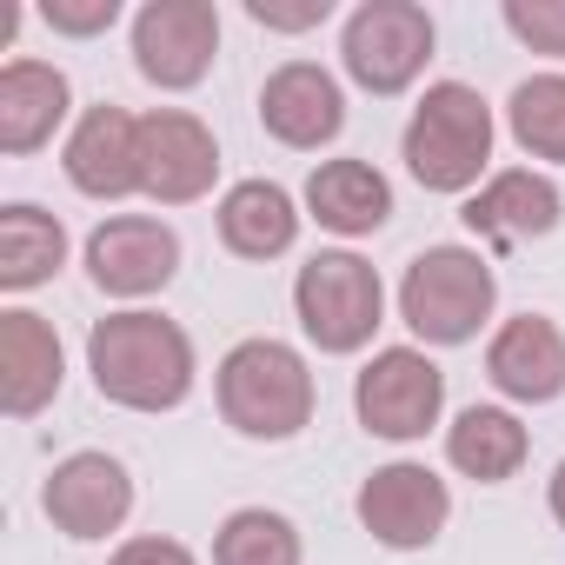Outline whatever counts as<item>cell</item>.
I'll return each instance as SVG.
<instances>
[{
  "instance_id": "cell-14",
  "label": "cell",
  "mask_w": 565,
  "mask_h": 565,
  "mask_svg": "<svg viewBox=\"0 0 565 565\" xmlns=\"http://www.w3.org/2000/svg\"><path fill=\"white\" fill-rule=\"evenodd\" d=\"M61 380H67L61 333L41 313L8 307V313H0V413H8V419L47 413L61 399Z\"/></svg>"
},
{
  "instance_id": "cell-6",
  "label": "cell",
  "mask_w": 565,
  "mask_h": 565,
  "mask_svg": "<svg viewBox=\"0 0 565 565\" xmlns=\"http://www.w3.org/2000/svg\"><path fill=\"white\" fill-rule=\"evenodd\" d=\"M433 47H439V28L419 0H360L340 34V61L353 74V87H366L380 100L406 94L426 74Z\"/></svg>"
},
{
  "instance_id": "cell-8",
  "label": "cell",
  "mask_w": 565,
  "mask_h": 565,
  "mask_svg": "<svg viewBox=\"0 0 565 565\" xmlns=\"http://www.w3.org/2000/svg\"><path fill=\"white\" fill-rule=\"evenodd\" d=\"M220 54V8L213 0H147L134 14V67L160 94H186L213 74Z\"/></svg>"
},
{
  "instance_id": "cell-15",
  "label": "cell",
  "mask_w": 565,
  "mask_h": 565,
  "mask_svg": "<svg viewBox=\"0 0 565 565\" xmlns=\"http://www.w3.org/2000/svg\"><path fill=\"white\" fill-rule=\"evenodd\" d=\"M61 167H67L74 193H87V200L140 193V120L127 107H87L67 134Z\"/></svg>"
},
{
  "instance_id": "cell-19",
  "label": "cell",
  "mask_w": 565,
  "mask_h": 565,
  "mask_svg": "<svg viewBox=\"0 0 565 565\" xmlns=\"http://www.w3.org/2000/svg\"><path fill=\"white\" fill-rule=\"evenodd\" d=\"M307 213L340 233V239H366L393 220V180L373 167V160H320L307 173Z\"/></svg>"
},
{
  "instance_id": "cell-3",
  "label": "cell",
  "mask_w": 565,
  "mask_h": 565,
  "mask_svg": "<svg viewBox=\"0 0 565 565\" xmlns=\"http://www.w3.org/2000/svg\"><path fill=\"white\" fill-rule=\"evenodd\" d=\"M492 107L466 81H433L399 134V160L426 193H479L492 167Z\"/></svg>"
},
{
  "instance_id": "cell-1",
  "label": "cell",
  "mask_w": 565,
  "mask_h": 565,
  "mask_svg": "<svg viewBox=\"0 0 565 565\" xmlns=\"http://www.w3.org/2000/svg\"><path fill=\"white\" fill-rule=\"evenodd\" d=\"M87 373H94V393L107 406L173 413V406H186L200 366H193V340H186L180 320L127 307V313L94 320V333H87Z\"/></svg>"
},
{
  "instance_id": "cell-21",
  "label": "cell",
  "mask_w": 565,
  "mask_h": 565,
  "mask_svg": "<svg viewBox=\"0 0 565 565\" xmlns=\"http://www.w3.org/2000/svg\"><path fill=\"white\" fill-rule=\"evenodd\" d=\"M532 452V433L519 426V413L505 406H466L452 426H446V459L452 472L479 479V486H505Z\"/></svg>"
},
{
  "instance_id": "cell-5",
  "label": "cell",
  "mask_w": 565,
  "mask_h": 565,
  "mask_svg": "<svg viewBox=\"0 0 565 565\" xmlns=\"http://www.w3.org/2000/svg\"><path fill=\"white\" fill-rule=\"evenodd\" d=\"M294 313H300V333L320 353L347 360V353L373 347V333L386 327V287H380L373 259L333 246V253H313L300 266V279H294Z\"/></svg>"
},
{
  "instance_id": "cell-17",
  "label": "cell",
  "mask_w": 565,
  "mask_h": 565,
  "mask_svg": "<svg viewBox=\"0 0 565 565\" xmlns=\"http://www.w3.org/2000/svg\"><path fill=\"white\" fill-rule=\"evenodd\" d=\"M558 213H565L558 186H552L545 173H532V167H505V173H492V180L459 206L466 233H479V239H492V246L545 239V233L558 226Z\"/></svg>"
},
{
  "instance_id": "cell-28",
  "label": "cell",
  "mask_w": 565,
  "mask_h": 565,
  "mask_svg": "<svg viewBox=\"0 0 565 565\" xmlns=\"http://www.w3.org/2000/svg\"><path fill=\"white\" fill-rule=\"evenodd\" d=\"M107 565H200L180 539H160V532H140V539H127V545H114V558Z\"/></svg>"
},
{
  "instance_id": "cell-29",
  "label": "cell",
  "mask_w": 565,
  "mask_h": 565,
  "mask_svg": "<svg viewBox=\"0 0 565 565\" xmlns=\"http://www.w3.org/2000/svg\"><path fill=\"white\" fill-rule=\"evenodd\" d=\"M545 505H552V519L565 525V459H558V472H552V486H545Z\"/></svg>"
},
{
  "instance_id": "cell-16",
  "label": "cell",
  "mask_w": 565,
  "mask_h": 565,
  "mask_svg": "<svg viewBox=\"0 0 565 565\" xmlns=\"http://www.w3.org/2000/svg\"><path fill=\"white\" fill-rule=\"evenodd\" d=\"M486 380L519 406H552L565 393V333L545 313H519L486 340Z\"/></svg>"
},
{
  "instance_id": "cell-24",
  "label": "cell",
  "mask_w": 565,
  "mask_h": 565,
  "mask_svg": "<svg viewBox=\"0 0 565 565\" xmlns=\"http://www.w3.org/2000/svg\"><path fill=\"white\" fill-rule=\"evenodd\" d=\"M505 127L532 160L565 167V74H532L505 100Z\"/></svg>"
},
{
  "instance_id": "cell-27",
  "label": "cell",
  "mask_w": 565,
  "mask_h": 565,
  "mask_svg": "<svg viewBox=\"0 0 565 565\" xmlns=\"http://www.w3.org/2000/svg\"><path fill=\"white\" fill-rule=\"evenodd\" d=\"M246 14H253L259 28H273V34H307V28H320V21L333 14V0H300V8H279V0H246Z\"/></svg>"
},
{
  "instance_id": "cell-11",
  "label": "cell",
  "mask_w": 565,
  "mask_h": 565,
  "mask_svg": "<svg viewBox=\"0 0 565 565\" xmlns=\"http://www.w3.org/2000/svg\"><path fill=\"white\" fill-rule=\"evenodd\" d=\"M180 273V233L147 213H114L87 233V279L107 300H147Z\"/></svg>"
},
{
  "instance_id": "cell-26",
  "label": "cell",
  "mask_w": 565,
  "mask_h": 565,
  "mask_svg": "<svg viewBox=\"0 0 565 565\" xmlns=\"http://www.w3.org/2000/svg\"><path fill=\"white\" fill-rule=\"evenodd\" d=\"M41 21H47L54 34L94 41V34H107V28L120 21V0H47V8H41Z\"/></svg>"
},
{
  "instance_id": "cell-7",
  "label": "cell",
  "mask_w": 565,
  "mask_h": 565,
  "mask_svg": "<svg viewBox=\"0 0 565 565\" xmlns=\"http://www.w3.org/2000/svg\"><path fill=\"white\" fill-rule=\"evenodd\" d=\"M353 413L373 439H393V446H413L439 426L446 413V373L433 366L426 347H386L360 366L353 380Z\"/></svg>"
},
{
  "instance_id": "cell-13",
  "label": "cell",
  "mask_w": 565,
  "mask_h": 565,
  "mask_svg": "<svg viewBox=\"0 0 565 565\" xmlns=\"http://www.w3.org/2000/svg\"><path fill=\"white\" fill-rule=\"evenodd\" d=\"M259 127L294 153H320L347 127V94L320 61H279L259 87Z\"/></svg>"
},
{
  "instance_id": "cell-18",
  "label": "cell",
  "mask_w": 565,
  "mask_h": 565,
  "mask_svg": "<svg viewBox=\"0 0 565 565\" xmlns=\"http://www.w3.org/2000/svg\"><path fill=\"white\" fill-rule=\"evenodd\" d=\"M67 107H74V87H67L61 67L8 61V67H0V153H14V160L41 153L61 134Z\"/></svg>"
},
{
  "instance_id": "cell-9",
  "label": "cell",
  "mask_w": 565,
  "mask_h": 565,
  "mask_svg": "<svg viewBox=\"0 0 565 565\" xmlns=\"http://www.w3.org/2000/svg\"><path fill=\"white\" fill-rule=\"evenodd\" d=\"M220 180V140L186 107L140 114V193L153 206H193Z\"/></svg>"
},
{
  "instance_id": "cell-12",
  "label": "cell",
  "mask_w": 565,
  "mask_h": 565,
  "mask_svg": "<svg viewBox=\"0 0 565 565\" xmlns=\"http://www.w3.org/2000/svg\"><path fill=\"white\" fill-rule=\"evenodd\" d=\"M41 512L54 519V532L81 539V545L107 539L134 512V472L114 452H67L41 486Z\"/></svg>"
},
{
  "instance_id": "cell-25",
  "label": "cell",
  "mask_w": 565,
  "mask_h": 565,
  "mask_svg": "<svg viewBox=\"0 0 565 565\" xmlns=\"http://www.w3.org/2000/svg\"><path fill=\"white\" fill-rule=\"evenodd\" d=\"M505 28L532 54H565V0H505Z\"/></svg>"
},
{
  "instance_id": "cell-4",
  "label": "cell",
  "mask_w": 565,
  "mask_h": 565,
  "mask_svg": "<svg viewBox=\"0 0 565 565\" xmlns=\"http://www.w3.org/2000/svg\"><path fill=\"white\" fill-rule=\"evenodd\" d=\"M499 307L492 259L472 246H426L399 279V320L419 347H466Z\"/></svg>"
},
{
  "instance_id": "cell-20",
  "label": "cell",
  "mask_w": 565,
  "mask_h": 565,
  "mask_svg": "<svg viewBox=\"0 0 565 565\" xmlns=\"http://www.w3.org/2000/svg\"><path fill=\"white\" fill-rule=\"evenodd\" d=\"M213 220H220V246L233 259H279V253H294V239H300V206H294V193L279 180L226 186Z\"/></svg>"
},
{
  "instance_id": "cell-10",
  "label": "cell",
  "mask_w": 565,
  "mask_h": 565,
  "mask_svg": "<svg viewBox=\"0 0 565 565\" xmlns=\"http://www.w3.org/2000/svg\"><path fill=\"white\" fill-rule=\"evenodd\" d=\"M353 512H360V525H366L386 552H426V545L446 532V519H452V492H446V479H439L433 466L393 459V466L366 472Z\"/></svg>"
},
{
  "instance_id": "cell-23",
  "label": "cell",
  "mask_w": 565,
  "mask_h": 565,
  "mask_svg": "<svg viewBox=\"0 0 565 565\" xmlns=\"http://www.w3.org/2000/svg\"><path fill=\"white\" fill-rule=\"evenodd\" d=\"M300 558H307L300 525L266 505H239L213 532V565H300Z\"/></svg>"
},
{
  "instance_id": "cell-22",
  "label": "cell",
  "mask_w": 565,
  "mask_h": 565,
  "mask_svg": "<svg viewBox=\"0 0 565 565\" xmlns=\"http://www.w3.org/2000/svg\"><path fill=\"white\" fill-rule=\"evenodd\" d=\"M67 266V226L28 200L0 206V287L8 294H34Z\"/></svg>"
},
{
  "instance_id": "cell-2",
  "label": "cell",
  "mask_w": 565,
  "mask_h": 565,
  "mask_svg": "<svg viewBox=\"0 0 565 565\" xmlns=\"http://www.w3.org/2000/svg\"><path fill=\"white\" fill-rule=\"evenodd\" d=\"M213 399H220V419L259 446L300 439L313 426V406H320L313 366L287 340H239L213 373Z\"/></svg>"
}]
</instances>
